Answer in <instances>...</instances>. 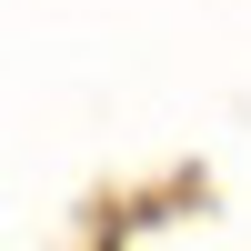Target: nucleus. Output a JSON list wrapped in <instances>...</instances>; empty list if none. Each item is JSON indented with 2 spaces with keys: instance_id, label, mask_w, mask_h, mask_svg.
Segmentation results:
<instances>
[]
</instances>
